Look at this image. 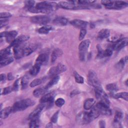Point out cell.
Returning <instances> with one entry per match:
<instances>
[{
    "instance_id": "1",
    "label": "cell",
    "mask_w": 128,
    "mask_h": 128,
    "mask_svg": "<svg viewBox=\"0 0 128 128\" xmlns=\"http://www.w3.org/2000/svg\"><path fill=\"white\" fill-rule=\"evenodd\" d=\"M58 8V4L54 2H42L38 3L36 6L32 8L30 12H32L50 13L55 10Z\"/></svg>"
},
{
    "instance_id": "2",
    "label": "cell",
    "mask_w": 128,
    "mask_h": 128,
    "mask_svg": "<svg viewBox=\"0 0 128 128\" xmlns=\"http://www.w3.org/2000/svg\"><path fill=\"white\" fill-rule=\"evenodd\" d=\"M34 102L30 98H26L16 102L12 107V112L24 110L27 108L34 105Z\"/></svg>"
},
{
    "instance_id": "3",
    "label": "cell",
    "mask_w": 128,
    "mask_h": 128,
    "mask_svg": "<svg viewBox=\"0 0 128 128\" xmlns=\"http://www.w3.org/2000/svg\"><path fill=\"white\" fill-rule=\"evenodd\" d=\"M90 41L89 40H86L82 41L78 46L79 58L80 60H84L86 58V55L90 45Z\"/></svg>"
},
{
    "instance_id": "4",
    "label": "cell",
    "mask_w": 128,
    "mask_h": 128,
    "mask_svg": "<svg viewBox=\"0 0 128 128\" xmlns=\"http://www.w3.org/2000/svg\"><path fill=\"white\" fill-rule=\"evenodd\" d=\"M95 88L94 89L95 94H96V98L100 100V102H101L109 106L110 101L107 96V95L103 90L102 88Z\"/></svg>"
},
{
    "instance_id": "5",
    "label": "cell",
    "mask_w": 128,
    "mask_h": 128,
    "mask_svg": "<svg viewBox=\"0 0 128 128\" xmlns=\"http://www.w3.org/2000/svg\"><path fill=\"white\" fill-rule=\"evenodd\" d=\"M88 80L90 84L94 86V88H102L97 75L94 71L90 70L88 74Z\"/></svg>"
},
{
    "instance_id": "6",
    "label": "cell",
    "mask_w": 128,
    "mask_h": 128,
    "mask_svg": "<svg viewBox=\"0 0 128 128\" xmlns=\"http://www.w3.org/2000/svg\"><path fill=\"white\" fill-rule=\"evenodd\" d=\"M76 120L79 124H86L90 123L92 120L87 112H81L79 113L76 117Z\"/></svg>"
},
{
    "instance_id": "7",
    "label": "cell",
    "mask_w": 128,
    "mask_h": 128,
    "mask_svg": "<svg viewBox=\"0 0 128 128\" xmlns=\"http://www.w3.org/2000/svg\"><path fill=\"white\" fill-rule=\"evenodd\" d=\"M50 18L46 16H36L30 18V21L34 24L45 25L50 22Z\"/></svg>"
},
{
    "instance_id": "8",
    "label": "cell",
    "mask_w": 128,
    "mask_h": 128,
    "mask_svg": "<svg viewBox=\"0 0 128 128\" xmlns=\"http://www.w3.org/2000/svg\"><path fill=\"white\" fill-rule=\"evenodd\" d=\"M58 6L64 9L68 10H75V9H80V8H85L82 6H81L78 4H74L71 2L70 1L66 2H58Z\"/></svg>"
},
{
    "instance_id": "9",
    "label": "cell",
    "mask_w": 128,
    "mask_h": 128,
    "mask_svg": "<svg viewBox=\"0 0 128 128\" xmlns=\"http://www.w3.org/2000/svg\"><path fill=\"white\" fill-rule=\"evenodd\" d=\"M18 35V32L16 30H11L8 32H4L0 33V38L5 37L7 42L11 43Z\"/></svg>"
},
{
    "instance_id": "10",
    "label": "cell",
    "mask_w": 128,
    "mask_h": 128,
    "mask_svg": "<svg viewBox=\"0 0 128 128\" xmlns=\"http://www.w3.org/2000/svg\"><path fill=\"white\" fill-rule=\"evenodd\" d=\"M66 67L64 65L62 64H58L56 66L51 68L48 71L50 76H56L57 74L62 72L66 70Z\"/></svg>"
},
{
    "instance_id": "11",
    "label": "cell",
    "mask_w": 128,
    "mask_h": 128,
    "mask_svg": "<svg viewBox=\"0 0 128 128\" xmlns=\"http://www.w3.org/2000/svg\"><path fill=\"white\" fill-rule=\"evenodd\" d=\"M46 104H44L40 103V104L35 110H34L28 116V119L29 120H34V119H38L39 116L45 106Z\"/></svg>"
},
{
    "instance_id": "12",
    "label": "cell",
    "mask_w": 128,
    "mask_h": 128,
    "mask_svg": "<svg viewBox=\"0 0 128 128\" xmlns=\"http://www.w3.org/2000/svg\"><path fill=\"white\" fill-rule=\"evenodd\" d=\"M54 94L53 92H50L46 94L40 98V102L42 104H48V106H51L54 102Z\"/></svg>"
},
{
    "instance_id": "13",
    "label": "cell",
    "mask_w": 128,
    "mask_h": 128,
    "mask_svg": "<svg viewBox=\"0 0 128 128\" xmlns=\"http://www.w3.org/2000/svg\"><path fill=\"white\" fill-rule=\"evenodd\" d=\"M98 108L100 114L105 116H110L112 114V112L109 108V106L106 105L101 102H99L96 105Z\"/></svg>"
},
{
    "instance_id": "14",
    "label": "cell",
    "mask_w": 128,
    "mask_h": 128,
    "mask_svg": "<svg viewBox=\"0 0 128 128\" xmlns=\"http://www.w3.org/2000/svg\"><path fill=\"white\" fill-rule=\"evenodd\" d=\"M128 42V39L127 38H120L115 42L112 48L114 50H120L127 46Z\"/></svg>"
},
{
    "instance_id": "15",
    "label": "cell",
    "mask_w": 128,
    "mask_h": 128,
    "mask_svg": "<svg viewBox=\"0 0 128 128\" xmlns=\"http://www.w3.org/2000/svg\"><path fill=\"white\" fill-rule=\"evenodd\" d=\"M29 38V36H24L22 35L20 36H19L17 37L16 38H15L11 43L10 46V47H15L21 45L22 43L24 42L25 41L27 40Z\"/></svg>"
},
{
    "instance_id": "16",
    "label": "cell",
    "mask_w": 128,
    "mask_h": 128,
    "mask_svg": "<svg viewBox=\"0 0 128 128\" xmlns=\"http://www.w3.org/2000/svg\"><path fill=\"white\" fill-rule=\"evenodd\" d=\"M98 53L97 56L100 58L110 56L112 54V50L110 48H108L105 50H103L100 46H99L98 47Z\"/></svg>"
},
{
    "instance_id": "17",
    "label": "cell",
    "mask_w": 128,
    "mask_h": 128,
    "mask_svg": "<svg viewBox=\"0 0 128 128\" xmlns=\"http://www.w3.org/2000/svg\"><path fill=\"white\" fill-rule=\"evenodd\" d=\"M70 22V24L78 28H80L81 29L84 28L88 24V22L80 20H74Z\"/></svg>"
},
{
    "instance_id": "18",
    "label": "cell",
    "mask_w": 128,
    "mask_h": 128,
    "mask_svg": "<svg viewBox=\"0 0 128 128\" xmlns=\"http://www.w3.org/2000/svg\"><path fill=\"white\" fill-rule=\"evenodd\" d=\"M14 56L16 58L18 59L24 56V47L20 45L14 48Z\"/></svg>"
},
{
    "instance_id": "19",
    "label": "cell",
    "mask_w": 128,
    "mask_h": 128,
    "mask_svg": "<svg viewBox=\"0 0 128 128\" xmlns=\"http://www.w3.org/2000/svg\"><path fill=\"white\" fill-rule=\"evenodd\" d=\"M88 113L89 116L91 120H94L95 118H97L99 115L100 114V112L99 111V110L96 106H92V108L91 110Z\"/></svg>"
},
{
    "instance_id": "20",
    "label": "cell",
    "mask_w": 128,
    "mask_h": 128,
    "mask_svg": "<svg viewBox=\"0 0 128 128\" xmlns=\"http://www.w3.org/2000/svg\"><path fill=\"white\" fill-rule=\"evenodd\" d=\"M127 2L124 1H114L112 4V6L111 9H121L124 8L128 6Z\"/></svg>"
},
{
    "instance_id": "21",
    "label": "cell",
    "mask_w": 128,
    "mask_h": 128,
    "mask_svg": "<svg viewBox=\"0 0 128 128\" xmlns=\"http://www.w3.org/2000/svg\"><path fill=\"white\" fill-rule=\"evenodd\" d=\"M48 59V56L46 54H40L37 58L36 60L35 64L39 65L41 66L46 63Z\"/></svg>"
},
{
    "instance_id": "22",
    "label": "cell",
    "mask_w": 128,
    "mask_h": 128,
    "mask_svg": "<svg viewBox=\"0 0 128 128\" xmlns=\"http://www.w3.org/2000/svg\"><path fill=\"white\" fill-rule=\"evenodd\" d=\"M110 34V30L106 28L102 29L100 30L98 35V38L100 40H103L104 38H106L109 37Z\"/></svg>"
},
{
    "instance_id": "23",
    "label": "cell",
    "mask_w": 128,
    "mask_h": 128,
    "mask_svg": "<svg viewBox=\"0 0 128 128\" xmlns=\"http://www.w3.org/2000/svg\"><path fill=\"white\" fill-rule=\"evenodd\" d=\"M123 115L122 113L120 111H116L114 117V124L116 126L117 125L120 124L122 120V119Z\"/></svg>"
},
{
    "instance_id": "24",
    "label": "cell",
    "mask_w": 128,
    "mask_h": 128,
    "mask_svg": "<svg viewBox=\"0 0 128 128\" xmlns=\"http://www.w3.org/2000/svg\"><path fill=\"white\" fill-rule=\"evenodd\" d=\"M53 22L57 25L59 26H66L68 22V20L67 18L62 17H57L55 19H54Z\"/></svg>"
},
{
    "instance_id": "25",
    "label": "cell",
    "mask_w": 128,
    "mask_h": 128,
    "mask_svg": "<svg viewBox=\"0 0 128 128\" xmlns=\"http://www.w3.org/2000/svg\"><path fill=\"white\" fill-rule=\"evenodd\" d=\"M12 112V107H6L3 110H0V118H6L9 114Z\"/></svg>"
},
{
    "instance_id": "26",
    "label": "cell",
    "mask_w": 128,
    "mask_h": 128,
    "mask_svg": "<svg viewBox=\"0 0 128 128\" xmlns=\"http://www.w3.org/2000/svg\"><path fill=\"white\" fill-rule=\"evenodd\" d=\"M95 100L94 98H90L86 100L84 104V108L85 110H88L90 109L94 105Z\"/></svg>"
},
{
    "instance_id": "27",
    "label": "cell",
    "mask_w": 128,
    "mask_h": 128,
    "mask_svg": "<svg viewBox=\"0 0 128 128\" xmlns=\"http://www.w3.org/2000/svg\"><path fill=\"white\" fill-rule=\"evenodd\" d=\"M62 51L59 49V48H56L52 52V58H51V61L52 62H54L56 59L60 56L62 54Z\"/></svg>"
},
{
    "instance_id": "28",
    "label": "cell",
    "mask_w": 128,
    "mask_h": 128,
    "mask_svg": "<svg viewBox=\"0 0 128 128\" xmlns=\"http://www.w3.org/2000/svg\"><path fill=\"white\" fill-rule=\"evenodd\" d=\"M34 46H29L24 47V56H28L36 48Z\"/></svg>"
},
{
    "instance_id": "29",
    "label": "cell",
    "mask_w": 128,
    "mask_h": 128,
    "mask_svg": "<svg viewBox=\"0 0 128 128\" xmlns=\"http://www.w3.org/2000/svg\"><path fill=\"white\" fill-rule=\"evenodd\" d=\"M10 46L8 47V48L0 50V60L8 57L10 54H11V50H10Z\"/></svg>"
},
{
    "instance_id": "30",
    "label": "cell",
    "mask_w": 128,
    "mask_h": 128,
    "mask_svg": "<svg viewBox=\"0 0 128 128\" xmlns=\"http://www.w3.org/2000/svg\"><path fill=\"white\" fill-rule=\"evenodd\" d=\"M48 89L44 86L43 88H38L34 90L33 92V94L36 97H39L40 96L43 95L47 91Z\"/></svg>"
},
{
    "instance_id": "31",
    "label": "cell",
    "mask_w": 128,
    "mask_h": 128,
    "mask_svg": "<svg viewBox=\"0 0 128 128\" xmlns=\"http://www.w3.org/2000/svg\"><path fill=\"white\" fill-rule=\"evenodd\" d=\"M106 89L110 92L112 95H113L115 92L118 91V87L115 84H109L106 85Z\"/></svg>"
},
{
    "instance_id": "32",
    "label": "cell",
    "mask_w": 128,
    "mask_h": 128,
    "mask_svg": "<svg viewBox=\"0 0 128 128\" xmlns=\"http://www.w3.org/2000/svg\"><path fill=\"white\" fill-rule=\"evenodd\" d=\"M60 80V76H55L50 82H49L45 86V87L48 90L50 87L55 85L58 83Z\"/></svg>"
},
{
    "instance_id": "33",
    "label": "cell",
    "mask_w": 128,
    "mask_h": 128,
    "mask_svg": "<svg viewBox=\"0 0 128 128\" xmlns=\"http://www.w3.org/2000/svg\"><path fill=\"white\" fill-rule=\"evenodd\" d=\"M14 61V58L12 57H7L6 58H4L3 59L0 60V67L6 66V65L9 64L11 62H12Z\"/></svg>"
},
{
    "instance_id": "34",
    "label": "cell",
    "mask_w": 128,
    "mask_h": 128,
    "mask_svg": "<svg viewBox=\"0 0 128 128\" xmlns=\"http://www.w3.org/2000/svg\"><path fill=\"white\" fill-rule=\"evenodd\" d=\"M112 96L115 98L116 99L122 98V99H124L126 101H127L128 100V94L127 92H119L116 94H114Z\"/></svg>"
},
{
    "instance_id": "35",
    "label": "cell",
    "mask_w": 128,
    "mask_h": 128,
    "mask_svg": "<svg viewBox=\"0 0 128 128\" xmlns=\"http://www.w3.org/2000/svg\"><path fill=\"white\" fill-rule=\"evenodd\" d=\"M40 66L36 64H34V65L32 66V68L30 70V74L32 76H36L39 72L40 70Z\"/></svg>"
},
{
    "instance_id": "36",
    "label": "cell",
    "mask_w": 128,
    "mask_h": 128,
    "mask_svg": "<svg viewBox=\"0 0 128 128\" xmlns=\"http://www.w3.org/2000/svg\"><path fill=\"white\" fill-rule=\"evenodd\" d=\"M52 30V27L50 26H44L38 29V32L40 34H47Z\"/></svg>"
},
{
    "instance_id": "37",
    "label": "cell",
    "mask_w": 128,
    "mask_h": 128,
    "mask_svg": "<svg viewBox=\"0 0 128 128\" xmlns=\"http://www.w3.org/2000/svg\"><path fill=\"white\" fill-rule=\"evenodd\" d=\"M29 79H30V77L28 75L26 74L23 76L21 80V86H22V89L26 88L27 87L28 85Z\"/></svg>"
},
{
    "instance_id": "38",
    "label": "cell",
    "mask_w": 128,
    "mask_h": 128,
    "mask_svg": "<svg viewBox=\"0 0 128 128\" xmlns=\"http://www.w3.org/2000/svg\"><path fill=\"white\" fill-rule=\"evenodd\" d=\"M128 62V56H126L122 58L120 61L118 62V63L117 64V66L118 67V68H122L125 64L127 63Z\"/></svg>"
},
{
    "instance_id": "39",
    "label": "cell",
    "mask_w": 128,
    "mask_h": 128,
    "mask_svg": "<svg viewBox=\"0 0 128 128\" xmlns=\"http://www.w3.org/2000/svg\"><path fill=\"white\" fill-rule=\"evenodd\" d=\"M74 75L75 78V80L76 82L78 84H82L84 82V78L76 72H74Z\"/></svg>"
},
{
    "instance_id": "40",
    "label": "cell",
    "mask_w": 128,
    "mask_h": 128,
    "mask_svg": "<svg viewBox=\"0 0 128 128\" xmlns=\"http://www.w3.org/2000/svg\"><path fill=\"white\" fill-rule=\"evenodd\" d=\"M43 80L44 79H42V78L35 79L30 82V86L31 88H33L36 86H37L41 84L43 82V81H44Z\"/></svg>"
},
{
    "instance_id": "41",
    "label": "cell",
    "mask_w": 128,
    "mask_h": 128,
    "mask_svg": "<svg viewBox=\"0 0 128 128\" xmlns=\"http://www.w3.org/2000/svg\"><path fill=\"white\" fill-rule=\"evenodd\" d=\"M30 128H38L39 127L38 119H34L30 120L29 124Z\"/></svg>"
},
{
    "instance_id": "42",
    "label": "cell",
    "mask_w": 128,
    "mask_h": 128,
    "mask_svg": "<svg viewBox=\"0 0 128 128\" xmlns=\"http://www.w3.org/2000/svg\"><path fill=\"white\" fill-rule=\"evenodd\" d=\"M35 2L34 0H28L25 2V8L28 10L30 8H31L34 6Z\"/></svg>"
},
{
    "instance_id": "43",
    "label": "cell",
    "mask_w": 128,
    "mask_h": 128,
    "mask_svg": "<svg viewBox=\"0 0 128 128\" xmlns=\"http://www.w3.org/2000/svg\"><path fill=\"white\" fill-rule=\"evenodd\" d=\"M64 102H65V101L64 99H63L62 98H58L56 100L55 104L56 106L58 107H61L64 104Z\"/></svg>"
},
{
    "instance_id": "44",
    "label": "cell",
    "mask_w": 128,
    "mask_h": 128,
    "mask_svg": "<svg viewBox=\"0 0 128 128\" xmlns=\"http://www.w3.org/2000/svg\"><path fill=\"white\" fill-rule=\"evenodd\" d=\"M86 34V30L85 28H82L80 30V34H79V40H82L85 36Z\"/></svg>"
},
{
    "instance_id": "45",
    "label": "cell",
    "mask_w": 128,
    "mask_h": 128,
    "mask_svg": "<svg viewBox=\"0 0 128 128\" xmlns=\"http://www.w3.org/2000/svg\"><path fill=\"white\" fill-rule=\"evenodd\" d=\"M58 111L56 112V113H54L53 116H52L50 120H51V122L52 123H56L58 121Z\"/></svg>"
},
{
    "instance_id": "46",
    "label": "cell",
    "mask_w": 128,
    "mask_h": 128,
    "mask_svg": "<svg viewBox=\"0 0 128 128\" xmlns=\"http://www.w3.org/2000/svg\"><path fill=\"white\" fill-rule=\"evenodd\" d=\"M12 16V14L8 12H1L0 14V19H5L8 18Z\"/></svg>"
},
{
    "instance_id": "47",
    "label": "cell",
    "mask_w": 128,
    "mask_h": 128,
    "mask_svg": "<svg viewBox=\"0 0 128 128\" xmlns=\"http://www.w3.org/2000/svg\"><path fill=\"white\" fill-rule=\"evenodd\" d=\"M20 80L18 79L17 80H16L14 84H13V86H12V88H13V90H14V91H17L18 88H19V86H20Z\"/></svg>"
},
{
    "instance_id": "48",
    "label": "cell",
    "mask_w": 128,
    "mask_h": 128,
    "mask_svg": "<svg viewBox=\"0 0 128 128\" xmlns=\"http://www.w3.org/2000/svg\"><path fill=\"white\" fill-rule=\"evenodd\" d=\"M13 90L12 86H8L6 88H5L3 90V93L2 94L4 95L7 94L10 92H11Z\"/></svg>"
},
{
    "instance_id": "49",
    "label": "cell",
    "mask_w": 128,
    "mask_h": 128,
    "mask_svg": "<svg viewBox=\"0 0 128 128\" xmlns=\"http://www.w3.org/2000/svg\"><path fill=\"white\" fill-rule=\"evenodd\" d=\"M8 22V20L7 18L5 19H0V28H2L3 26L6 24Z\"/></svg>"
},
{
    "instance_id": "50",
    "label": "cell",
    "mask_w": 128,
    "mask_h": 128,
    "mask_svg": "<svg viewBox=\"0 0 128 128\" xmlns=\"http://www.w3.org/2000/svg\"><path fill=\"white\" fill-rule=\"evenodd\" d=\"M0 82H5L6 80V74H2L0 75Z\"/></svg>"
},
{
    "instance_id": "51",
    "label": "cell",
    "mask_w": 128,
    "mask_h": 128,
    "mask_svg": "<svg viewBox=\"0 0 128 128\" xmlns=\"http://www.w3.org/2000/svg\"><path fill=\"white\" fill-rule=\"evenodd\" d=\"M8 80H11L14 79V76L12 72H9L8 74Z\"/></svg>"
},
{
    "instance_id": "52",
    "label": "cell",
    "mask_w": 128,
    "mask_h": 128,
    "mask_svg": "<svg viewBox=\"0 0 128 128\" xmlns=\"http://www.w3.org/2000/svg\"><path fill=\"white\" fill-rule=\"evenodd\" d=\"M80 93V92L78 91V90H74L72 92H71L70 93V96H76V94H78Z\"/></svg>"
},
{
    "instance_id": "53",
    "label": "cell",
    "mask_w": 128,
    "mask_h": 128,
    "mask_svg": "<svg viewBox=\"0 0 128 128\" xmlns=\"http://www.w3.org/2000/svg\"><path fill=\"white\" fill-rule=\"evenodd\" d=\"M99 124H100V126L101 128H104L105 127V125H106V123L105 122L102 120L99 122Z\"/></svg>"
}]
</instances>
